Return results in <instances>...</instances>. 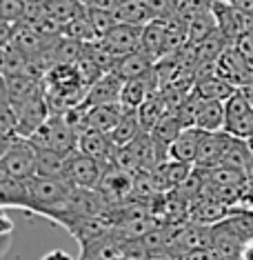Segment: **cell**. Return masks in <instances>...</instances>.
Returning a JSON list of instances; mask_svg holds the SVG:
<instances>
[{
    "instance_id": "obj_30",
    "label": "cell",
    "mask_w": 253,
    "mask_h": 260,
    "mask_svg": "<svg viewBox=\"0 0 253 260\" xmlns=\"http://www.w3.org/2000/svg\"><path fill=\"white\" fill-rule=\"evenodd\" d=\"M87 7H89V5H87ZM89 20H91L93 29H96L98 38L107 36L111 29L118 25L116 14H111V11H102V9H93V7H89Z\"/></svg>"
},
{
    "instance_id": "obj_19",
    "label": "cell",
    "mask_w": 253,
    "mask_h": 260,
    "mask_svg": "<svg viewBox=\"0 0 253 260\" xmlns=\"http://www.w3.org/2000/svg\"><path fill=\"white\" fill-rule=\"evenodd\" d=\"M142 49L154 58V62L167 56V20L154 18L149 25H144Z\"/></svg>"
},
{
    "instance_id": "obj_7",
    "label": "cell",
    "mask_w": 253,
    "mask_h": 260,
    "mask_svg": "<svg viewBox=\"0 0 253 260\" xmlns=\"http://www.w3.org/2000/svg\"><path fill=\"white\" fill-rule=\"evenodd\" d=\"M122 87H125V80L118 74L114 72L102 74L96 82L89 85L80 107L91 109V107H102V105H122Z\"/></svg>"
},
{
    "instance_id": "obj_8",
    "label": "cell",
    "mask_w": 253,
    "mask_h": 260,
    "mask_svg": "<svg viewBox=\"0 0 253 260\" xmlns=\"http://www.w3.org/2000/svg\"><path fill=\"white\" fill-rule=\"evenodd\" d=\"M142 34H144V27L118 22L107 36L100 38V43L107 47L116 58H120V56H127V54L142 51Z\"/></svg>"
},
{
    "instance_id": "obj_24",
    "label": "cell",
    "mask_w": 253,
    "mask_h": 260,
    "mask_svg": "<svg viewBox=\"0 0 253 260\" xmlns=\"http://www.w3.org/2000/svg\"><path fill=\"white\" fill-rule=\"evenodd\" d=\"M193 91L204 100H222V103H225V100H229L235 91H238V87H233L231 82L225 80L222 76H213V78L198 82Z\"/></svg>"
},
{
    "instance_id": "obj_10",
    "label": "cell",
    "mask_w": 253,
    "mask_h": 260,
    "mask_svg": "<svg viewBox=\"0 0 253 260\" xmlns=\"http://www.w3.org/2000/svg\"><path fill=\"white\" fill-rule=\"evenodd\" d=\"M158 91H160V82H158L154 69L144 76H138V78H129L122 87V107L125 111H138Z\"/></svg>"
},
{
    "instance_id": "obj_28",
    "label": "cell",
    "mask_w": 253,
    "mask_h": 260,
    "mask_svg": "<svg viewBox=\"0 0 253 260\" xmlns=\"http://www.w3.org/2000/svg\"><path fill=\"white\" fill-rule=\"evenodd\" d=\"M20 136L18 129V116H16V109L9 100L3 98V116H0V138H3V145L11 143L14 138Z\"/></svg>"
},
{
    "instance_id": "obj_21",
    "label": "cell",
    "mask_w": 253,
    "mask_h": 260,
    "mask_svg": "<svg viewBox=\"0 0 253 260\" xmlns=\"http://www.w3.org/2000/svg\"><path fill=\"white\" fill-rule=\"evenodd\" d=\"M171 107H169L167 98L162 96V91L154 93L147 103L142 105V107L138 109V120H140V127H142V132H154V127L158 125V122L162 120L167 114H171Z\"/></svg>"
},
{
    "instance_id": "obj_16",
    "label": "cell",
    "mask_w": 253,
    "mask_h": 260,
    "mask_svg": "<svg viewBox=\"0 0 253 260\" xmlns=\"http://www.w3.org/2000/svg\"><path fill=\"white\" fill-rule=\"evenodd\" d=\"M0 205L3 209H22L27 211L29 205V191H27V178H11V176L0 174Z\"/></svg>"
},
{
    "instance_id": "obj_32",
    "label": "cell",
    "mask_w": 253,
    "mask_h": 260,
    "mask_svg": "<svg viewBox=\"0 0 253 260\" xmlns=\"http://www.w3.org/2000/svg\"><path fill=\"white\" fill-rule=\"evenodd\" d=\"M180 260H220L213 247H200V249H191L182 253Z\"/></svg>"
},
{
    "instance_id": "obj_11",
    "label": "cell",
    "mask_w": 253,
    "mask_h": 260,
    "mask_svg": "<svg viewBox=\"0 0 253 260\" xmlns=\"http://www.w3.org/2000/svg\"><path fill=\"white\" fill-rule=\"evenodd\" d=\"M78 149L87 156L96 158L102 167H107V165H114L118 147L111 140V134L98 132V129H82L78 134Z\"/></svg>"
},
{
    "instance_id": "obj_41",
    "label": "cell",
    "mask_w": 253,
    "mask_h": 260,
    "mask_svg": "<svg viewBox=\"0 0 253 260\" xmlns=\"http://www.w3.org/2000/svg\"><path fill=\"white\" fill-rule=\"evenodd\" d=\"M25 3H31V0H25Z\"/></svg>"
},
{
    "instance_id": "obj_29",
    "label": "cell",
    "mask_w": 253,
    "mask_h": 260,
    "mask_svg": "<svg viewBox=\"0 0 253 260\" xmlns=\"http://www.w3.org/2000/svg\"><path fill=\"white\" fill-rule=\"evenodd\" d=\"M27 18L25 0H0V22L7 25H20Z\"/></svg>"
},
{
    "instance_id": "obj_4",
    "label": "cell",
    "mask_w": 253,
    "mask_h": 260,
    "mask_svg": "<svg viewBox=\"0 0 253 260\" xmlns=\"http://www.w3.org/2000/svg\"><path fill=\"white\" fill-rule=\"evenodd\" d=\"M233 138L249 140L253 136V100L246 89H238L225 100V129Z\"/></svg>"
},
{
    "instance_id": "obj_25",
    "label": "cell",
    "mask_w": 253,
    "mask_h": 260,
    "mask_svg": "<svg viewBox=\"0 0 253 260\" xmlns=\"http://www.w3.org/2000/svg\"><path fill=\"white\" fill-rule=\"evenodd\" d=\"M140 132H142V127H140V120H138V111H125L122 120L111 132V140H114L116 147H129L138 138Z\"/></svg>"
},
{
    "instance_id": "obj_26",
    "label": "cell",
    "mask_w": 253,
    "mask_h": 260,
    "mask_svg": "<svg viewBox=\"0 0 253 260\" xmlns=\"http://www.w3.org/2000/svg\"><path fill=\"white\" fill-rule=\"evenodd\" d=\"M116 20L127 22V25L144 27L154 20V16H151V11L144 7L142 0H125V3L120 5V9L116 11Z\"/></svg>"
},
{
    "instance_id": "obj_39",
    "label": "cell",
    "mask_w": 253,
    "mask_h": 260,
    "mask_svg": "<svg viewBox=\"0 0 253 260\" xmlns=\"http://www.w3.org/2000/svg\"><path fill=\"white\" fill-rule=\"evenodd\" d=\"M246 143H249V147H251V151H253V136H251V138H249V140H246Z\"/></svg>"
},
{
    "instance_id": "obj_13",
    "label": "cell",
    "mask_w": 253,
    "mask_h": 260,
    "mask_svg": "<svg viewBox=\"0 0 253 260\" xmlns=\"http://www.w3.org/2000/svg\"><path fill=\"white\" fill-rule=\"evenodd\" d=\"M244 242L246 240L235 232L233 224L229 220L213 224V240H211V247L215 249L220 260H240Z\"/></svg>"
},
{
    "instance_id": "obj_2",
    "label": "cell",
    "mask_w": 253,
    "mask_h": 260,
    "mask_svg": "<svg viewBox=\"0 0 253 260\" xmlns=\"http://www.w3.org/2000/svg\"><path fill=\"white\" fill-rule=\"evenodd\" d=\"M38 149H54L60 153H74L78 149V129L64 114H49V118L29 136Z\"/></svg>"
},
{
    "instance_id": "obj_17",
    "label": "cell",
    "mask_w": 253,
    "mask_h": 260,
    "mask_svg": "<svg viewBox=\"0 0 253 260\" xmlns=\"http://www.w3.org/2000/svg\"><path fill=\"white\" fill-rule=\"evenodd\" d=\"M154 58H151L147 51H136V54H127V56H120L116 58L114 62V69L111 72L118 74L122 80H129V78H138V76H144L154 69Z\"/></svg>"
},
{
    "instance_id": "obj_14",
    "label": "cell",
    "mask_w": 253,
    "mask_h": 260,
    "mask_svg": "<svg viewBox=\"0 0 253 260\" xmlns=\"http://www.w3.org/2000/svg\"><path fill=\"white\" fill-rule=\"evenodd\" d=\"M191 171H193V165L178 162V160H164L151 174H154L158 191L162 193V191H175V189H180L182 182L191 176Z\"/></svg>"
},
{
    "instance_id": "obj_6",
    "label": "cell",
    "mask_w": 253,
    "mask_h": 260,
    "mask_svg": "<svg viewBox=\"0 0 253 260\" xmlns=\"http://www.w3.org/2000/svg\"><path fill=\"white\" fill-rule=\"evenodd\" d=\"M218 76H222L238 89H244V87L253 85V62L246 60L235 45H229L218 60Z\"/></svg>"
},
{
    "instance_id": "obj_9",
    "label": "cell",
    "mask_w": 253,
    "mask_h": 260,
    "mask_svg": "<svg viewBox=\"0 0 253 260\" xmlns=\"http://www.w3.org/2000/svg\"><path fill=\"white\" fill-rule=\"evenodd\" d=\"M104 167L100 165L96 158L87 156L80 149H76L69 156L67 165V178L74 182V187H87V189H96L100 178H102Z\"/></svg>"
},
{
    "instance_id": "obj_18",
    "label": "cell",
    "mask_w": 253,
    "mask_h": 260,
    "mask_svg": "<svg viewBox=\"0 0 253 260\" xmlns=\"http://www.w3.org/2000/svg\"><path fill=\"white\" fill-rule=\"evenodd\" d=\"M196 129H200V132H222L225 129V103L222 100L200 98Z\"/></svg>"
},
{
    "instance_id": "obj_20",
    "label": "cell",
    "mask_w": 253,
    "mask_h": 260,
    "mask_svg": "<svg viewBox=\"0 0 253 260\" xmlns=\"http://www.w3.org/2000/svg\"><path fill=\"white\" fill-rule=\"evenodd\" d=\"M69 156H71V153H69ZM69 156L67 153H60V151H54V149H38L36 176H43V178H64V176H67Z\"/></svg>"
},
{
    "instance_id": "obj_5",
    "label": "cell",
    "mask_w": 253,
    "mask_h": 260,
    "mask_svg": "<svg viewBox=\"0 0 253 260\" xmlns=\"http://www.w3.org/2000/svg\"><path fill=\"white\" fill-rule=\"evenodd\" d=\"M133 187H136V176L116 167V165H107L96 189L107 198L111 207H116V205H125V200L133 196Z\"/></svg>"
},
{
    "instance_id": "obj_15",
    "label": "cell",
    "mask_w": 253,
    "mask_h": 260,
    "mask_svg": "<svg viewBox=\"0 0 253 260\" xmlns=\"http://www.w3.org/2000/svg\"><path fill=\"white\" fill-rule=\"evenodd\" d=\"M200 138H202V132H200V129H196V127L182 129V134L173 140L171 147H169L167 160H178V162H187V165H196Z\"/></svg>"
},
{
    "instance_id": "obj_22",
    "label": "cell",
    "mask_w": 253,
    "mask_h": 260,
    "mask_svg": "<svg viewBox=\"0 0 253 260\" xmlns=\"http://www.w3.org/2000/svg\"><path fill=\"white\" fill-rule=\"evenodd\" d=\"M87 5L82 0H45L47 16L56 22L58 27H64L67 22H71L76 16H80L85 11Z\"/></svg>"
},
{
    "instance_id": "obj_38",
    "label": "cell",
    "mask_w": 253,
    "mask_h": 260,
    "mask_svg": "<svg viewBox=\"0 0 253 260\" xmlns=\"http://www.w3.org/2000/svg\"><path fill=\"white\" fill-rule=\"evenodd\" d=\"M244 174H246V182H249V185H253V153H251V160H249V165H246Z\"/></svg>"
},
{
    "instance_id": "obj_33",
    "label": "cell",
    "mask_w": 253,
    "mask_h": 260,
    "mask_svg": "<svg viewBox=\"0 0 253 260\" xmlns=\"http://www.w3.org/2000/svg\"><path fill=\"white\" fill-rule=\"evenodd\" d=\"M125 3V0H89V7L93 9H102V11H111V14H116L118 9H120V5Z\"/></svg>"
},
{
    "instance_id": "obj_35",
    "label": "cell",
    "mask_w": 253,
    "mask_h": 260,
    "mask_svg": "<svg viewBox=\"0 0 253 260\" xmlns=\"http://www.w3.org/2000/svg\"><path fill=\"white\" fill-rule=\"evenodd\" d=\"M40 260H76L71 253H67L64 249H51V251H47Z\"/></svg>"
},
{
    "instance_id": "obj_12",
    "label": "cell",
    "mask_w": 253,
    "mask_h": 260,
    "mask_svg": "<svg viewBox=\"0 0 253 260\" xmlns=\"http://www.w3.org/2000/svg\"><path fill=\"white\" fill-rule=\"evenodd\" d=\"M229 140L231 136L227 132H202L196 156V167L200 169H213L218 165H222V156H225Z\"/></svg>"
},
{
    "instance_id": "obj_3",
    "label": "cell",
    "mask_w": 253,
    "mask_h": 260,
    "mask_svg": "<svg viewBox=\"0 0 253 260\" xmlns=\"http://www.w3.org/2000/svg\"><path fill=\"white\" fill-rule=\"evenodd\" d=\"M36 158L38 149L25 136H18L11 143L3 145V153H0V174L11 176V178H31L36 176Z\"/></svg>"
},
{
    "instance_id": "obj_34",
    "label": "cell",
    "mask_w": 253,
    "mask_h": 260,
    "mask_svg": "<svg viewBox=\"0 0 253 260\" xmlns=\"http://www.w3.org/2000/svg\"><path fill=\"white\" fill-rule=\"evenodd\" d=\"M144 260H180V256L173 253L171 249H164V251H156V253H147Z\"/></svg>"
},
{
    "instance_id": "obj_27",
    "label": "cell",
    "mask_w": 253,
    "mask_h": 260,
    "mask_svg": "<svg viewBox=\"0 0 253 260\" xmlns=\"http://www.w3.org/2000/svg\"><path fill=\"white\" fill-rule=\"evenodd\" d=\"M251 153H253V151H251V147H249V143H246V140L233 138V136H231V140H229V147H227L225 156H222V165L244 171L246 165H249V160H251Z\"/></svg>"
},
{
    "instance_id": "obj_1",
    "label": "cell",
    "mask_w": 253,
    "mask_h": 260,
    "mask_svg": "<svg viewBox=\"0 0 253 260\" xmlns=\"http://www.w3.org/2000/svg\"><path fill=\"white\" fill-rule=\"evenodd\" d=\"M29 205L27 214H36L49 218L54 211H60L67 203L69 193L74 191V182L64 178H43V176H31L27 178Z\"/></svg>"
},
{
    "instance_id": "obj_40",
    "label": "cell",
    "mask_w": 253,
    "mask_h": 260,
    "mask_svg": "<svg viewBox=\"0 0 253 260\" xmlns=\"http://www.w3.org/2000/svg\"><path fill=\"white\" fill-rule=\"evenodd\" d=\"M82 3H85V5H87V3H89V0H82Z\"/></svg>"
},
{
    "instance_id": "obj_36",
    "label": "cell",
    "mask_w": 253,
    "mask_h": 260,
    "mask_svg": "<svg viewBox=\"0 0 253 260\" xmlns=\"http://www.w3.org/2000/svg\"><path fill=\"white\" fill-rule=\"evenodd\" d=\"M240 260H253V238L244 242L242 253H240Z\"/></svg>"
},
{
    "instance_id": "obj_31",
    "label": "cell",
    "mask_w": 253,
    "mask_h": 260,
    "mask_svg": "<svg viewBox=\"0 0 253 260\" xmlns=\"http://www.w3.org/2000/svg\"><path fill=\"white\" fill-rule=\"evenodd\" d=\"M142 3H144V7L151 11V16L158 20H169V18H173V16H178L171 0H142Z\"/></svg>"
},
{
    "instance_id": "obj_23",
    "label": "cell",
    "mask_w": 253,
    "mask_h": 260,
    "mask_svg": "<svg viewBox=\"0 0 253 260\" xmlns=\"http://www.w3.org/2000/svg\"><path fill=\"white\" fill-rule=\"evenodd\" d=\"M60 36L69 38V40H76V43H93V40H100L96 29H93L91 20H89V7H85L80 16H76L71 22H67L62 29H60Z\"/></svg>"
},
{
    "instance_id": "obj_37",
    "label": "cell",
    "mask_w": 253,
    "mask_h": 260,
    "mask_svg": "<svg viewBox=\"0 0 253 260\" xmlns=\"http://www.w3.org/2000/svg\"><path fill=\"white\" fill-rule=\"evenodd\" d=\"M173 3V7H175V11H185V9H189V7H193V0H171Z\"/></svg>"
}]
</instances>
